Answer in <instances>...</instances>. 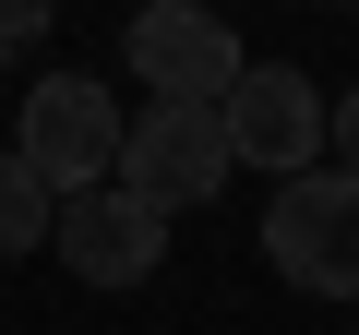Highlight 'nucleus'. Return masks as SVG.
Returning a JSON list of instances; mask_svg holds the SVG:
<instances>
[{"instance_id":"f257e3e1","label":"nucleus","mask_w":359,"mask_h":335,"mask_svg":"<svg viewBox=\"0 0 359 335\" xmlns=\"http://www.w3.org/2000/svg\"><path fill=\"white\" fill-rule=\"evenodd\" d=\"M264 264L311 299H359V180L347 168H299V180H276L264 204Z\"/></svg>"},{"instance_id":"f03ea898","label":"nucleus","mask_w":359,"mask_h":335,"mask_svg":"<svg viewBox=\"0 0 359 335\" xmlns=\"http://www.w3.org/2000/svg\"><path fill=\"white\" fill-rule=\"evenodd\" d=\"M120 108H108V84H84V72H48V84H25V120H13V156L36 168V180L72 204V192H96V180H120Z\"/></svg>"},{"instance_id":"7ed1b4c3","label":"nucleus","mask_w":359,"mask_h":335,"mask_svg":"<svg viewBox=\"0 0 359 335\" xmlns=\"http://www.w3.org/2000/svg\"><path fill=\"white\" fill-rule=\"evenodd\" d=\"M228 120L216 108H132V132H120V192L132 204H156V216H180V204H216L228 192Z\"/></svg>"},{"instance_id":"20e7f679","label":"nucleus","mask_w":359,"mask_h":335,"mask_svg":"<svg viewBox=\"0 0 359 335\" xmlns=\"http://www.w3.org/2000/svg\"><path fill=\"white\" fill-rule=\"evenodd\" d=\"M228 156L240 168H276V180H299V168L323 156V132H335V96L311 84V72H287V60H252L240 84H228Z\"/></svg>"},{"instance_id":"39448f33","label":"nucleus","mask_w":359,"mask_h":335,"mask_svg":"<svg viewBox=\"0 0 359 335\" xmlns=\"http://www.w3.org/2000/svg\"><path fill=\"white\" fill-rule=\"evenodd\" d=\"M132 72L156 84V108H228V84L252 72L240 60V36L216 25V13H192V0H156V13H132Z\"/></svg>"},{"instance_id":"423d86ee","label":"nucleus","mask_w":359,"mask_h":335,"mask_svg":"<svg viewBox=\"0 0 359 335\" xmlns=\"http://www.w3.org/2000/svg\"><path fill=\"white\" fill-rule=\"evenodd\" d=\"M60 264H72V287H144L156 275V252H168V216L156 204H132L120 180H96V192H72L60 204Z\"/></svg>"},{"instance_id":"0eeeda50","label":"nucleus","mask_w":359,"mask_h":335,"mask_svg":"<svg viewBox=\"0 0 359 335\" xmlns=\"http://www.w3.org/2000/svg\"><path fill=\"white\" fill-rule=\"evenodd\" d=\"M48 228H60V192L36 180V168H25L13 144H0V264H13V252H36Z\"/></svg>"},{"instance_id":"6e6552de","label":"nucleus","mask_w":359,"mask_h":335,"mask_svg":"<svg viewBox=\"0 0 359 335\" xmlns=\"http://www.w3.org/2000/svg\"><path fill=\"white\" fill-rule=\"evenodd\" d=\"M36 25H48L36 0H0V60H13V48H36Z\"/></svg>"},{"instance_id":"1a4fd4ad","label":"nucleus","mask_w":359,"mask_h":335,"mask_svg":"<svg viewBox=\"0 0 359 335\" xmlns=\"http://www.w3.org/2000/svg\"><path fill=\"white\" fill-rule=\"evenodd\" d=\"M323 144H335V168L359 180V96H335V132H323Z\"/></svg>"}]
</instances>
